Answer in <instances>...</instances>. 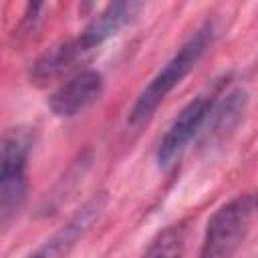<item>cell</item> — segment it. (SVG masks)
Instances as JSON below:
<instances>
[{
	"label": "cell",
	"instance_id": "obj_10",
	"mask_svg": "<svg viewBox=\"0 0 258 258\" xmlns=\"http://www.w3.org/2000/svg\"><path fill=\"white\" fill-rule=\"evenodd\" d=\"M246 101H248V95L242 89L232 91L222 101L220 107L212 109V113H214V127H212V131L214 133H220L224 129H232L236 125V121L240 119V113H244Z\"/></svg>",
	"mask_w": 258,
	"mask_h": 258
},
{
	"label": "cell",
	"instance_id": "obj_3",
	"mask_svg": "<svg viewBox=\"0 0 258 258\" xmlns=\"http://www.w3.org/2000/svg\"><path fill=\"white\" fill-rule=\"evenodd\" d=\"M30 127H10L0 135V220L14 216L26 198Z\"/></svg>",
	"mask_w": 258,
	"mask_h": 258
},
{
	"label": "cell",
	"instance_id": "obj_9",
	"mask_svg": "<svg viewBox=\"0 0 258 258\" xmlns=\"http://www.w3.org/2000/svg\"><path fill=\"white\" fill-rule=\"evenodd\" d=\"M185 248V228L181 224L161 230L145 250L141 258H181Z\"/></svg>",
	"mask_w": 258,
	"mask_h": 258
},
{
	"label": "cell",
	"instance_id": "obj_8",
	"mask_svg": "<svg viewBox=\"0 0 258 258\" xmlns=\"http://www.w3.org/2000/svg\"><path fill=\"white\" fill-rule=\"evenodd\" d=\"M79 58H83V54L79 52L77 44L73 38L62 40L54 46H50L48 50H44L36 62L32 64L30 71V79L36 85H46L54 79H58L62 73H67Z\"/></svg>",
	"mask_w": 258,
	"mask_h": 258
},
{
	"label": "cell",
	"instance_id": "obj_1",
	"mask_svg": "<svg viewBox=\"0 0 258 258\" xmlns=\"http://www.w3.org/2000/svg\"><path fill=\"white\" fill-rule=\"evenodd\" d=\"M212 36H214L212 24H204L179 46V50L159 69V73L149 81V85L141 91V95L133 103L129 111V123H139L157 109V105L167 97V93L175 85H179L181 79L198 64L208 44L212 42Z\"/></svg>",
	"mask_w": 258,
	"mask_h": 258
},
{
	"label": "cell",
	"instance_id": "obj_4",
	"mask_svg": "<svg viewBox=\"0 0 258 258\" xmlns=\"http://www.w3.org/2000/svg\"><path fill=\"white\" fill-rule=\"evenodd\" d=\"M216 105V95L214 93H202L196 99H191L171 121L169 129L161 137L157 145V163L159 167L171 165L181 151L187 147L191 137L202 129L206 119L210 117L212 109Z\"/></svg>",
	"mask_w": 258,
	"mask_h": 258
},
{
	"label": "cell",
	"instance_id": "obj_6",
	"mask_svg": "<svg viewBox=\"0 0 258 258\" xmlns=\"http://www.w3.org/2000/svg\"><path fill=\"white\" fill-rule=\"evenodd\" d=\"M103 93V77L97 71H81L62 83L50 97L48 107L56 117H75L93 105Z\"/></svg>",
	"mask_w": 258,
	"mask_h": 258
},
{
	"label": "cell",
	"instance_id": "obj_2",
	"mask_svg": "<svg viewBox=\"0 0 258 258\" xmlns=\"http://www.w3.org/2000/svg\"><path fill=\"white\" fill-rule=\"evenodd\" d=\"M256 210L254 194H240L208 220L198 258H232L246 240Z\"/></svg>",
	"mask_w": 258,
	"mask_h": 258
},
{
	"label": "cell",
	"instance_id": "obj_7",
	"mask_svg": "<svg viewBox=\"0 0 258 258\" xmlns=\"http://www.w3.org/2000/svg\"><path fill=\"white\" fill-rule=\"evenodd\" d=\"M141 10V2H113L103 12H99L83 30L79 36H75V44L79 52L85 56L99 44H103L109 36L117 34L127 22L133 20V16Z\"/></svg>",
	"mask_w": 258,
	"mask_h": 258
},
{
	"label": "cell",
	"instance_id": "obj_5",
	"mask_svg": "<svg viewBox=\"0 0 258 258\" xmlns=\"http://www.w3.org/2000/svg\"><path fill=\"white\" fill-rule=\"evenodd\" d=\"M107 206V196L95 194L89 198L71 218L64 226H60L50 238H46L32 254L26 258H67V254L77 246V242L93 228V224L101 218L103 210Z\"/></svg>",
	"mask_w": 258,
	"mask_h": 258
}]
</instances>
